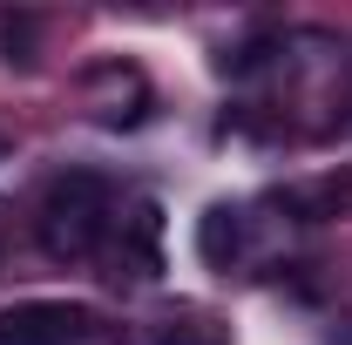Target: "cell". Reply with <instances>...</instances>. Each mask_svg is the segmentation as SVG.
<instances>
[{"instance_id": "obj_3", "label": "cell", "mask_w": 352, "mask_h": 345, "mask_svg": "<svg viewBox=\"0 0 352 345\" xmlns=\"http://www.w3.org/2000/svg\"><path fill=\"white\" fill-rule=\"evenodd\" d=\"M197 251H204V264L237 258V210H230V203L204 210V223H197Z\"/></svg>"}, {"instance_id": "obj_4", "label": "cell", "mask_w": 352, "mask_h": 345, "mask_svg": "<svg viewBox=\"0 0 352 345\" xmlns=\"http://www.w3.org/2000/svg\"><path fill=\"white\" fill-rule=\"evenodd\" d=\"M156 345H230V339H223L217 325H204V318H190V325H170V332H163Z\"/></svg>"}, {"instance_id": "obj_1", "label": "cell", "mask_w": 352, "mask_h": 345, "mask_svg": "<svg viewBox=\"0 0 352 345\" xmlns=\"http://www.w3.org/2000/svg\"><path fill=\"white\" fill-rule=\"evenodd\" d=\"M109 216H116V203H109V183L102 176H88V170L61 176L41 197V251L47 258H88L102 244Z\"/></svg>"}, {"instance_id": "obj_2", "label": "cell", "mask_w": 352, "mask_h": 345, "mask_svg": "<svg viewBox=\"0 0 352 345\" xmlns=\"http://www.w3.org/2000/svg\"><path fill=\"white\" fill-rule=\"evenodd\" d=\"M82 332H88V311L61 298H34V304L0 311V345H82Z\"/></svg>"}]
</instances>
